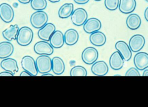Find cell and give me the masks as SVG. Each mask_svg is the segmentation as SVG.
<instances>
[{
	"label": "cell",
	"instance_id": "cell-1",
	"mask_svg": "<svg viewBox=\"0 0 148 107\" xmlns=\"http://www.w3.org/2000/svg\"><path fill=\"white\" fill-rule=\"evenodd\" d=\"M34 37L33 30L27 27H23L19 29L16 41L19 45L21 46H27L32 42Z\"/></svg>",
	"mask_w": 148,
	"mask_h": 107
},
{
	"label": "cell",
	"instance_id": "cell-2",
	"mask_svg": "<svg viewBox=\"0 0 148 107\" xmlns=\"http://www.w3.org/2000/svg\"><path fill=\"white\" fill-rule=\"evenodd\" d=\"M36 63L38 72L40 73H47L52 69V60L47 55H41L37 57Z\"/></svg>",
	"mask_w": 148,
	"mask_h": 107
},
{
	"label": "cell",
	"instance_id": "cell-3",
	"mask_svg": "<svg viewBox=\"0 0 148 107\" xmlns=\"http://www.w3.org/2000/svg\"><path fill=\"white\" fill-rule=\"evenodd\" d=\"M48 20L47 14L42 10H37L32 14L30 23L34 27L40 29L47 24Z\"/></svg>",
	"mask_w": 148,
	"mask_h": 107
},
{
	"label": "cell",
	"instance_id": "cell-4",
	"mask_svg": "<svg viewBox=\"0 0 148 107\" xmlns=\"http://www.w3.org/2000/svg\"><path fill=\"white\" fill-rule=\"evenodd\" d=\"M21 66L24 70L28 72L32 76H35L38 74L36 63L34 58L29 56H24L22 59Z\"/></svg>",
	"mask_w": 148,
	"mask_h": 107
},
{
	"label": "cell",
	"instance_id": "cell-5",
	"mask_svg": "<svg viewBox=\"0 0 148 107\" xmlns=\"http://www.w3.org/2000/svg\"><path fill=\"white\" fill-rule=\"evenodd\" d=\"M98 57V51L93 47L86 48L82 53V60L84 63L88 65H91L95 63Z\"/></svg>",
	"mask_w": 148,
	"mask_h": 107
},
{
	"label": "cell",
	"instance_id": "cell-6",
	"mask_svg": "<svg viewBox=\"0 0 148 107\" xmlns=\"http://www.w3.org/2000/svg\"><path fill=\"white\" fill-rule=\"evenodd\" d=\"M88 15L84 9L78 8L75 10L71 15V21L74 25L80 26L83 25L87 20Z\"/></svg>",
	"mask_w": 148,
	"mask_h": 107
},
{
	"label": "cell",
	"instance_id": "cell-7",
	"mask_svg": "<svg viewBox=\"0 0 148 107\" xmlns=\"http://www.w3.org/2000/svg\"><path fill=\"white\" fill-rule=\"evenodd\" d=\"M34 50L36 54L41 55H51L54 52L52 45L46 41L36 43L34 46Z\"/></svg>",
	"mask_w": 148,
	"mask_h": 107
},
{
	"label": "cell",
	"instance_id": "cell-8",
	"mask_svg": "<svg viewBox=\"0 0 148 107\" xmlns=\"http://www.w3.org/2000/svg\"><path fill=\"white\" fill-rule=\"evenodd\" d=\"M145 43V39L143 36L140 34L135 35L130 40L129 47L131 51L136 53L143 48Z\"/></svg>",
	"mask_w": 148,
	"mask_h": 107
},
{
	"label": "cell",
	"instance_id": "cell-9",
	"mask_svg": "<svg viewBox=\"0 0 148 107\" xmlns=\"http://www.w3.org/2000/svg\"><path fill=\"white\" fill-rule=\"evenodd\" d=\"M14 15V10L9 4L3 3L0 5V17L4 22L8 23L12 21Z\"/></svg>",
	"mask_w": 148,
	"mask_h": 107
},
{
	"label": "cell",
	"instance_id": "cell-10",
	"mask_svg": "<svg viewBox=\"0 0 148 107\" xmlns=\"http://www.w3.org/2000/svg\"><path fill=\"white\" fill-rule=\"evenodd\" d=\"M134 62L138 70H145L148 68V54L145 52L137 53L134 57Z\"/></svg>",
	"mask_w": 148,
	"mask_h": 107
},
{
	"label": "cell",
	"instance_id": "cell-11",
	"mask_svg": "<svg viewBox=\"0 0 148 107\" xmlns=\"http://www.w3.org/2000/svg\"><path fill=\"white\" fill-rule=\"evenodd\" d=\"M102 24L97 18H90L87 20L84 24L83 29L86 33L91 34L101 29Z\"/></svg>",
	"mask_w": 148,
	"mask_h": 107
},
{
	"label": "cell",
	"instance_id": "cell-12",
	"mask_svg": "<svg viewBox=\"0 0 148 107\" xmlns=\"http://www.w3.org/2000/svg\"><path fill=\"white\" fill-rule=\"evenodd\" d=\"M56 30V27L52 23H48L41 28L38 32L39 38L43 40L49 41Z\"/></svg>",
	"mask_w": 148,
	"mask_h": 107
},
{
	"label": "cell",
	"instance_id": "cell-13",
	"mask_svg": "<svg viewBox=\"0 0 148 107\" xmlns=\"http://www.w3.org/2000/svg\"><path fill=\"white\" fill-rule=\"evenodd\" d=\"M116 50L120 53L124 60L128 61L132 57V51L128 44L123 41H119L115 44Z\"/></svg>",
	"mask_w": 148,
	"mask_h": 107
},
{
	"label": "cell",
	"instance_id": "cell-14",
	"mask_svg": "<svg viewBox=\"0 0 148 107\" xmlns=\"http://www.w3.org/2000/svg\"><path fill=\"white\" fill-rule=\"evenodd\" d=\"M91 70L92 73L96 76H103L107 74L109 68L105 62L99 61L93 63Z\"/></svg>",
	"mask_w": 148,
	"mask_h": 107
},
{
	"label": "cell",
	"instance_id": "cell-15",
	"mask_svg": "<svg viewBox=\"0 0 148 107\" xmlns=\"http://www.w3.org/2000/svg\"><path fill=\"white\" fill-rule=\"evenodd\" d=\"M124 59L118 51L114 52L110 58V67L115 70L121 69L124 65Z\"/></svg>",
	"mask_w": 148,
	"mask_h": 107
},
{
	"label": "cell",
	"instance_id": "cell-16",
	"mask_svg": "<svg viewBox=\"0 0 148 107\" xmlns=\"http://www.w3.org/2000/svg\"><path fill=\"white\" fill-rule=\"evenodd\" d=\"M136 5V0H120L119 10L123 14H130L135 10Z\"/></svg>",
	"mask_w": 148,
	"mask_h": 107
},
{
	"label": "cell",
	"instance_id": "cell-17",
	"mask_svg": "<svg viewBox=\"0 0 148 107\" xmlns=\"http://www.w3.org/2000/svg\"><path fill=\"white\" fill-rule=\"evenodd\" d=\"M50 44L55 48H60L65 43L63 33L60 30H56L51 36L50 40Z\"/></svg>",
	"mask_w": 148,
	"mask_h": 107
},
{
	"label": "cell",
	"instance_id": "cell-18",
	"mask_svg": "<svg viewBox=\"0 0 148 107\" xmlns=\"http://www.w3.org/2000/svg\"><path fill=\"white\" fill-rule=\"evenodd\" d=\"M1 66L3 69L10 72L14 75L19 70L17 61L12 58H7L3 60L1 62Z\"/></svg>",
	"mask_w": 148,
	"mask_h": 107
},
{
	"label": "cell",
	"instance_id": "cell-19",
	"mask_svg": "<svg viewBox=\"0 0 148 107\" xmlns=\"http://www.w3.org/2000/svg\"><path fill=\"white\" fill-rule=\"evenodd\" d=\"M90 41L91 44L96 47H101L106 42V36L102 32L96 31L90 34Z\"/></svg>",
	"mask_w": 148,
	"mask_h": 107
},
{
	"label": "cell",
	"instance_id": "cell-20",
	"mask_svg": "<svg viewBox=\"0 0 148 107\" xmlns=\"http://www.w3.org/2000/svg\"><path fill=\"white\" fill-rule=\"evenodd\" d=\"M14 51L13 44L9 42L0 43V59H6L12 55Z\"/></svg>",
	"mask_w": 148,
	"mask_h": 107
},
{
	"label": "cell",
	"instance_id": "cell-21",
	"mask_svg": "<svg viewBox=\"0 0 148 107\" xmlns=\"http://www.w3.org/2000/svg\"><path fill=\"white\" fill-rule=\"evenodd\" d=\"M141 23L140 17L136 14H132L130 15L126 21L127 26L131 30L138 29L140 26Z\"/></svg>",
	"mask_w": 148,
	"mask_h": 107
},
{
	"label": "cell",
	"instance_id": "cell-22",
	"mask_svg": "<svg viewBox=\"0 0 148 107\" xmlns=\"http://www.w3.org/2000/svg\"><path fill=\"white\" fill-rule=\"evenodd\" d=\"M79 34L78 32L74 29H68L65 33L64 40L67 45L73 46L78 41Z\"/></svg>",
	"mask_w": 148,
	"mask_h": 107
},
{
	"label": "cell",
	"instance_id": "cell-23",
	"mask_svg": "<svg viewBox=\"0 0 148 107\" xmlns=\"http://www.w3.org/2000/svg\"><path fill=\"white\" fill-rule=\"evenodd\" d=\"M52 70L57 75L62 74L65 69V65L63 60L60 57H53L52 59Z\"/></svg>",
	"mask_w": 148,
	"mask_h": 107
},
{
	"label": "cell",
	"instance_id": "cell-24",
	"mask_svg": "<svg viewBox=\"0 0 148 107\" xmlns=\"http://www.w3.org/2000/svg\"><path fill=\"white\" fill-rule=\"evenodd\" d=\"M19 30V28L17 24L11 25L2 32V35L6 40L11 41L12 40H16Z\"/></svg>",
	"mask_w": 148,
	"mask_h": 107
},
{
	"label": "cell",
	"instance_id": "cell-25",
	"mask_svg": "<svg viewBox=\"0 0 148 107\" xmlns=\"http://www.w3.org/2000/svg\"><path fill=\"white\" fill-rule=\"evenodd\" d=\"M73 11V4L72 3H66L60 8L58 14L60 18L66 19L71 16Z\"/></svg>",
	"mask_w": 148,
	"mask_h": 107
},
{
	"label": "cell",
	"instance_id": "cell-26",
	"mask_svg": "<svg viewBox=\"0 0 148 107\" xmlns=\"http://www.w3.org/2000/svg\"><path fill=\"white\" fill-rule=\"evenodd\" d=\"M30 2L32 8L36 10H43L47 5L46 0H31Z\"/></svg>",
	"mask_w": 148,
	"mask_h": 107
},
{
	"label": "cell",
	"instance_id": "cell-27",
	"mask_svg": "<svg viewBox=\"0 0 148 107\" xmlns=\"http://www.w3.org/2000/svg\"><path fill=\"white\" fill-rule=\"evenodd\" d=\"M70 75L71 76H86L87 71L84 67L80 66H76L71 69Z\"/></svg>",
	"mask_w": 148,
	"mask_h": 107
},
{
	"label": "cell",
	"instance_id": "cell-28",
	"mask_svg": "<svg viewBox=\"0 0 148 107\" xmlns=\"http://www.w3.org/2000/svg\"><path fill=\"white\" fill-rule=\"evenodd\" d=\"M105 7L110 10H115L119 7V0H105Z\"/></svg>",
	"mask_w": 148,
	"mask_h": 107
},
{
	"label": "cell",
	"instance_id": "cell-29",
	"mask_svg": "<svg viewBox=\"0 0 148 107\" xmlns=\"http://www.w3.org/2000/svg\"><path fill=\"white\" fill-rule=\"evenodd\" d=\"M126 76H140V73L137 69L134 67L130 68L125 74Z\"/></svg>",
	"mask_w": 148,
	"mask_h": 107
},
{
	"label": "cell",
	"instance_id": "cell-30",
	"mask_svg": "<svg viewBox=\"0 0 148 107\" xmlns=\"http://www.w3.org/2000/svg\"><path fill=\"white\" fill-rule=\"evenodd\" d=\"M14 75L8 71L1 72L0 73V76H14Z\"/></svg>",
	"mask_w": 148,
	"mask_h": 107
},
{
	"label": "cell",
	"instance_id": "cell-31",
	"mask_svg": "<svg viewBox=\"0 0 148 107\" xmlns=\"http://www.w3.org/2000/svg\"><path fill=\"white\" fill-rule=\"evenodd\" d=\"M76 3L79 4H84L87 3L89 0H74Z\"/></svg>",
	"mask_w": 148,
	"mask_h": 107
},
{
	"label": "cell",
	"instance_id": "cell-32",
	"mask_svg": "<svg viewBox=\"0 0 148 107\" xmlns=\"http://www.w3.org/2000/svg\"><path fill=\"white\" fill-rule=\"evenodd\" d=\"M20 76H32L30 73L27 72V71H23L20 75Z\"/></svg>",
	"mask_w": 148,
	"mask_h": 107
},
{
	"label": "cell",
	"instance_id": "cell-33",
	"mask_svg": "<svg viewBox=\"0 0 148 107\" xmlns=\"http://www.w3.org/2000/svg\"><path fill=\"white\" fill-rule=\"evenodd\" d=\"M144 16H145V19L147 20V21L148 22V7L145 10V12H144Z\"/></svg>",
	"mask_w": 148,
	"mask_h": 107
},
{
	"label": "cell",
	"instance_id": "cell-34",
	"mask_svg": "<svg viewBox=\"0 0 148 107\" xmlns=\"http://www.w3.org/2000/svg\"><path fill=\"white\" fill-rule=\"evenodd\" d=\"M31 0H18L19 2L21 3H23V4H26V3H29L31 1Z\"/></svg>",
	"mask_w": 148,
	"mask_h": 107
},
{
	"label": "cell",
	"instance_id": "cell-35",
	"mask_svg": "<svg viewBox=\"0 0 148 107\" xmlns=\"http://www.w3.org/2000/svg\"><path fill=\"white\" fill-rule=\"evenodd\" d=\"M143 76H148V69H146L144 70L143 72Z\"/></svg>",
	"mask_w": 148,
	"mask_h": 107
},
{
	"label": "cell",
	"instance_id": "cell-36",
	"mask_svg": "<svg viewBox=\"0 0 148 107\" xmlns=\"http://www.w3.org/2000/svg\"><path fill=\"white\" fill-rule=\"evenodd\" d=\"M53 76V75L50 74H48L47 73L43 74L42 76Z\"/></svg>",
	"mask_w": 148,
	"mask_h": 107
},
{
	"label": "cell",
	"instance_id": "cell-37",
	"mask_svg": "<svg viewBox=\"0 0 148 107\" xmlns=\"http://www.w3.org/2000/svg\"><path fill=\"white\" fill-rule=\"evenodd\" d=\"M49 1L51 2L56 3L60 1V0H49Z\"/></svg>",
	"mask_w": 148,
	"mask_h": 107
},
{
	"label": "cell",
	"instance_id": "cell-38",
	"mask_svg": "<svg viewBox=\"0 0 148 107\" xmlns=\"http://www.w3.org/2000/svg\"><path fill=\"white\" fill-rule=\"evenodd\" d=\"M95 1H101V0H95Z\"/></svg>",
	"mask_w": 148,
	"mask_h": 107
},
{
	"label": "cell",
	"instance_id": "cell-39",
	"mask_svg": "<svg viewBox=\"0 0 148 107\" xmlns=\"http://www.w3.org/2000/svg\"><path fill=\"white\" fill-rule=\"evenodd\" d=\"M145 1H147V2L148 3V0H145Z\"/></svg>",
	"mask_w": 148,
	"mask_h": 107
}]
</instances>
